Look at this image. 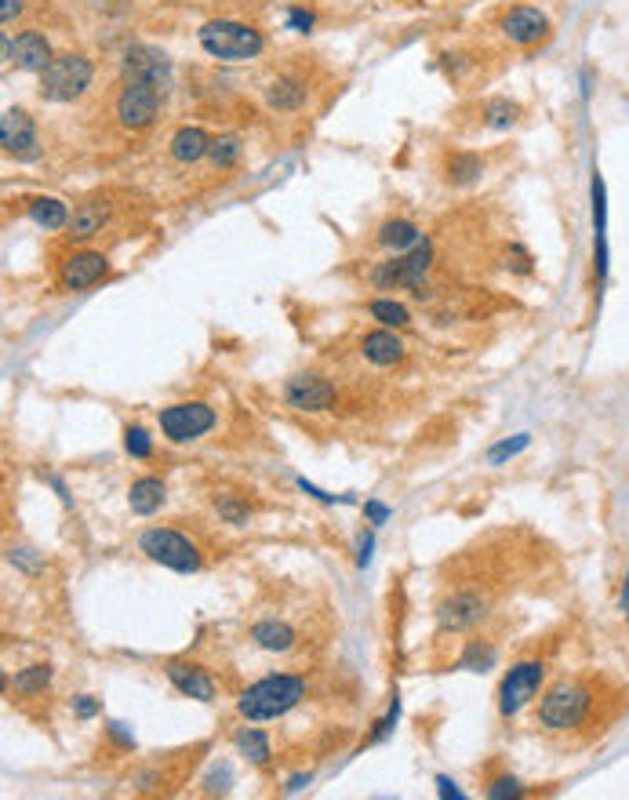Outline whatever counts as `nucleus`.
<instances>
[{
  "label": "nucleus",
  "mask_w": 629,
  "mask_h": 800,
  "mask_svg": "<svg viewBox=\"0 0 629 800\" xmlns=\"http://www.w3.org/2000/svg\"><path fill=\"white\" fill-rule=\"evenodd\" d=\"M600 691L590 680H560L542 695L539 710H535V728L542 735H579V731H597L600 717Z\"/></svg>",
  "instance_id": "obj_1"
},
{
  "label": "nucleus",
  "mask_w": 629,
  "mask_h": 800,
  "mask_svg": "<svg viewBox=\"0 0 629 800\" xmlns=\"http://www.w3.org/2000/svg\"><path fill=\"white\" fill-rule=\"evenodd\" d=\"M306 699V680L295 673H270V677L255 680L248 691H240L237 713L244 720H277L291 713Z\"/></svg>",
  "instance_id": "obj_2"
},
{
  "label": "nucleus",
  "mask_w": 629,
  "mask_h": 800,
  "mask_svg": "<svg viewBox=\"0 0 629 800\" xmlns=\"http://www.w3.org/2000/svg\"><path fill=\"white\" fill-rule=\"evenodd\" d=\"M197 40L200 48H204V55H211V59L219 62H248L259 59L262 51H266V37H262L259 26L240 19H208L197 30Z\"/></svg>",
  "instance_id": "obj_3"
},
{
  "label": "nucleus",
  "mask_w": 629,
  "mask_h": 800,
  "mask_svg": "<svg viewBox=\"0 0 629 800\" xmlns=\"http://www.w3.org/2000/svg\"><path fill=\"white\" fill-rule=\"evenodd\" d=\"M37 77H40L37 88L40 99L66 106V102H77L80 95H88L91 80H95V62L88 55H80V51H59Z\"/></svg>",
  "instance_id": "obj_4"
},
{
  "label": "nucleus",
  "mask_w": 629,
  "mask_h": 800,
  "mask_svg": "<svg viewBox=\"0 0 629 800\" xmlns=\"http://www.w3.org/2000/svg\"><path fill=\"white\" fill-rule=\"evenodd\" d=\"M139 550L146 553L153 564L179 571V575H193V571L204 568L200 546L190 535H182V531H175V528H146L139 535Z\"/></svg>",
  "instance_id": "obj_5"
},
{
  "label": "nucleus",
  "mask_w": 629,
  "mask_h": 800,
  "mask_svg": "<svg viewBox=\"0 0 629 800\" xmlns=\"http://www.w3.org/2000/svg\"><path fill=\"white\" fill-rule=\"evenodd\" d=\"M160 113V88L153 80H120V91L113 99V117L124 131L139 135V131L153 128V120Z\"/></svg>",
  "instance_id": "obj_6"
},
{
  "label": "nucleus",
  "mask_w": 629,
  "mask_h": 800,
  "mask_svg": "<svg viewBox=\"0 0 629 800\" xmlns=\"http://www.w3.org/2000/svg\"><path fill=\"white\" fill-rule=\"evenodd\" d=\"M215 422H219V415L204 400H179V404H168V408L157 411V426L171 444L200 440L204 433L215 430Z\"/></svg>",
  "instance_id": "obj_7"
},
{
  "label": "nucleus",
  "mask_w": 629,
  "mask_h": 800,
  "mask_svg": "<svg viewBox=\"0 0 629 800\" xmlns=\"http://www.w3.org/2000/svg\"><path fill=\"white\" fill-rule=\"evenodd\" d=\"M542 684H546V662L542 659L513 662L510 670H506V677L499 680V695H495V699H499V713L506 720L517 717V713L539 695Z\"/></svg>",
  "instance_id": "obj_8"
},
{
  "label": "nucleus",
  "mask_w": 629,
  "mask_h": 800,
  "mask_svg": "<svg viewBox=\"0 0 629 800\" xmlns=\"http://www.w3.org/2000/svg\"><path fill=\"white\" fill-rule=\"evenodd\" d=\"M110 273V259L106 251L95 248H73L59 259V270H55V280H59L62 291H88L95 288L102 277Z\"/></svg>",
  "instance_id": "obj_9"
},
{
  "label": "nucleus",
  "mask_w": 629,
  "mask_h": 800,
  "mask_svg": "<svg viewBox=\"0 0 629 800\" xmlns=\"http://www.w3.org/2000/svg\"><path fill=\"white\" fill-rule=\"evenodd\" d=\"M339 400L335 382H328L317 371H299L284 382V404L291 411H306V415H317V411H331Z\"/></svg>",
  "instance_id": "obj_10"
},
{
  "label": "nucleus",
  "mask_w": 629,
  "mask_h": 800,
  "mask_svg": "<svg viewBox=\"0 0 629 800\" xmlns=\"http://www.w3.org/2000/svg\"><path fill=\"white\" fill-rule=\"evenodd\" d=\"M488 615V597L480 590H451L437 604V626L440 633H466L480 626Z\"/></svg>",
  "instance_id": "obj_11"
},
{
  "label": "nucleus",
  "mask_w": 629,
  "mask_h": 800,
  "mask_svg": "<svg viewBox=\"0 0 629 800\" xmlns=\"http://www.w3.org/2000/svg\"><path fill=\"white\" fill-rule=\"evenodd\" d=\"M499 33L510 40L513 48H535L542 40H550L553 22L546 11L531 8V4H513L510 11H502Z\"/></svg>",
  "instance_id": "obj_12"
},
{
  "label": "nucleus",
  "mask_w": 629,
  "mask_h": 800,
  "mask_svg": "<svg viewBox=\"0 0 629 800\" xmlns=\"http://www.w3.org/2000/svg\"><path fill=\"white\" fill-rule=\"evenodd\" d=\"M0 146H4V153L15 160H37L40 157L37 120H33L26 110H19V106L4 110V117H0Z\"/></svg>",
  "instance_id": "obj_13"
},
{
  "label": "nucleus",
  "mask_w": 629,
  "mask_h": 800,
  "mask_svg": "<svg viewBox=\"0 0 629 800\" xmlns=\"http://www.w3.org/2000/svg\"><path fill=\"white\" fill-rule=\"evenodd\" d=\"M120 77L153 80L157 88H164L171 77V59L153 44H131V48H124V59H120Z\"/></svg>",
  "instance_id": "obj_14"
},
{
  "label": "nucleus",
  "mask_w": 629,
  "mask_h": 800,
  "mask_svg": "<svg viewBox=\"0 0 629 800\" xmlns=\"http://www.w3.org/2000/svg\"><path fill=\"white\" fill-rule=\"evenodd\" d=\"M4 59L15 62L22 73H40L51 59H55V51H51V44H48V37H44V33L22 30L15 40L4 37Z\"/></svg>",
  "instance_id": "obj_15"
},
{
  "label": "nucleus",
  "mask_w": 629,
  "mask_h": 800,
  "mask_svg": "<svg viewBox=\"0 0 629 800\" xmlns=\"http://www.w3.org/2000/svg\"><path fill=\"white\" fill-rule=\"evenodd\" d=\"M360 357L368 360V364H375V368H397V364H404V357H408V346H404V339H400L393 328H375V331H364L357 342Z\"/></svg>",
  "instance_id": "obj_16"
},
{
  "label": "nucleus",
  "mask_w": 629,
  "mask_h": 800,
  "mask_svg": "<svg viewBox=\"0 0 629 800\" xmlns=\"http://www.w3.org/2000/svg\"><path fill=\"white\" fill-rule=\"evenodd\" d=\"M110 197H88L80 200L77 208H73V219L66 226V240L70 244H88L91 237H99L106 230V222H110Z\"/></svg>",
  "instance_id": "obj_17"
},
{
  "label": "nucleus",
  "mask_w": 629,
  "mask_h": 800,
  "mask_svg": "<svg viewBox=\"0 0 629 800\" xmlns=\"http://www.w3.org/2000/svg\"><path fill=\"white\" fill-rule=\"evenodd\" d=\"M262 99L273 113H299L310 99V80L302 73H277V77L262 88Z\"/></svg>",
  "instance_id": "obj_18"
},
{
  "label": "nucleus",
  "mask_w": 629,
  "mask_h": 800,
  "mask_svg": "<svg viewBox=\"0 0 629 800\" xmlns=\"http://www.w3.org/2000/svg\"><path fill=\"white\" fill-rule=\"evenodd\" d=\"M164 673H168L171 688L179 691V695H186V699L215 702V680H211V673L204 670V666H197V662L171 659L168 666H164Z\"/></svg>",
  "instance_id": "obj_19"
},
{
  "label": "nucleus",
  "mask_w": 629,
  "mask_h": 800,
  "mask_svg": "<svg viewBox=\"0 0 629 800\" xmlns=\"http://www.w3.org/2000/svg\"><path fill=\"white\" fill-rule=\"evenodd\" d=\"M26 215H30L33 226H40L44 233H66V226H70V219H73L70 204L59 197H48V193H37V197L26 200Z\"/></svg>",
  "instance_id": "obj_20"
},
{
  "label": "nucleus",
  "mask_w": 629,
  "mask_h": 800,
  "mask_svg": "<svg viewBox=\"0 0 629 800\" xmlns=\"http://www.w3.org/2000/svg\"><path fill=\"white\" fill-rule=\"evenodd\" d=\"M211 135L204 128H197V124H182L175 135L168 139V157L175 160V164H197V160H204L211 153Z\"/></svg>",
  "instance_id": "obj_21"
},
{
  "label": "nucleus",
  "mask_w": 629,
  "mask_h": 800,
  "mask_svg": "<svg viewBox=\"0 0 629 800\" xmlns=\"http://www.w3.org/2000/svg\"><path fill=\"white\" fill-rule=\"evenodd\" d=\"M375 240H379L382 251L404 255V251H411L422 240V230L411 219H386L379 226V233H375Z\"/></svg>",
  "instance_id": "obj_22"
},
{
  "label": "nucleus",
  "mask_w": 629,
  "mask_h": 800,
  "mask_svg": "<svg viewBox=\"0 0 629 800\" xmlns=\"http://www.w3.org/2000/svg\"><path fill=\"white\" fill-rule=\"evenodd\" d=\"M480 175H484V160L477 157V153L470 150H451L444 153V182L448 186H473V182H480Z\"/></svg>",
  "instance_id": "obj_23"
},
{
  "label": "nucleus",
  "mask_w": 629,
  "mask_h": 800,
  "mask_svg": "<svg viewBox=\"0 0 629 800\" xmlns=\"http://www.w3.org/2000/svg\"><path fill=\"white\" fill-rule=\"evenodd\" d=\"M164 499H168V488H164L160 477H139L128 488V506H131V513H139V517H153V513L164 506Z\"/></svg>",
  "instance_id": "obj_24"
},
{
  "label": "nucleus",
  "mask_w": 629,
  "mask_h": 800,
  "mask_svg": "<svg viewBox=\"0 0 629 800\" xmlns=\"http://www.w3.org/2000/svg\"><path fill=\"white\" fill-rule=\"evenodd\" d=\"M251 640L259 644L262 651H291L295 648V640H299V633L291 630L288 622H280V619H262V622H255L251 626Z\"/></svg>",
  "instance_id": "obj_25"
},
{
  "label": "nucleus",
  "mask_w": 629,
  "mask_h": 800,
  "mask_svg": "<svg viewBox=\"0 0 629 800\" xmlns=\"http://www.w3.org/2000/svg\"><path fill=\"white\" fill-rule=\"evenodd\" d=\"M368 284L375 291H397L408 284V273H404V255H390V259L375 262L368 270Z\"/></svg>",
  "instance_id": "obj_26"
},
{
  "label": "nucleus",
  "mask_w": 629,
  "mask_h": 800,
  "mask_svg": "<svg viewBox=\"0 0 629 800\" xmlns=\"http://www.w3.org/2000/svg\"><path fill=\"white\" fill-rule=\"evenodd\" d=\"M237 753L240 757H248L255 768H266L270 764V757H273V750H270V735L266 731H259V728H240L237 731Z\"/></svg>",
  "instance_id": "obj_27"
},
{
  "label": "nucleus",
  "mask_w": 629,
  "mask_h": 800,
  "mask_svg": "<svg viewBox=\"0 0 629 800\" xmlns=\"http://www.w3.org/2000/svg\"><path fill=\"white\" fill-rule=\"evenodd\" d=\"M517 120H520V106L510 99H488L480 106V124L491 131H510L517 128Z\"/></svg>",
  "instance_id": "obj_28"
},
{
  "label": "nucleus",
  "mask_w": 629,
  "mask_h": 800,
  "mask_svg": "<svg viewBox=\"0 0 629 800\" xmlns=\"http://www.w3.org/2000/svg\"><path fill=\"white\" fill-rule=\"evenodd\" d=\"M368 317L379 320L382 328H393V331L411 328V310L404 306V302H397V299H371L368 302Z\"/></svg>",
  "instance_id": "obj_29"
},
{
  "label": "nucleus",
  "mask_w": 629,
  "mask_h": 800,
  "mask_svg": "<svg viewBox=\"0 0 629 800\" xmlns=\"http://www.w3.org/2000/svg\"><path fill=\"white\" fill-rule=\"evenodd\" d=\"M48 684H51L48 662H33V666L15 673V695H22V699H37V695H44Z\"/></svg>",
  "instance_id": "obj_30"
},
{
  "label": "nucleus",
  "mask_w": 629,
  "mask_h": 800,
  "mask_svg": "<svg viewBox=\"0 0 629 800\" xmlns=\"http://www.w3.org/2000/svg\"><path fill=\"white\" fill-rule=\"evenodd\" d=\"M211 506L219 513V520H226L233 528H244L251 520V506L244 502V495H233V491H219V495L211 499Z\"/></svg>",
  "instance_id": "obj_31"
},
{
  "label": "nucleus",
  "mask_w": 629,
  "mask_h": 800,
  "mask_svg": "<svg viewBox=\"0 0 629 800\" xmlns=\"http://www.w3.org/2000/svg\"><path fill=\"white\" fill-rule=\"evenodd\" d=\"M240 153H244V142H240V135H219V139L211 142V168L215 171H230L233 164L240 160Z\"/></svg>",
  "instance_id": "obj_32"
},
{
  "label": "nucleus",
  "mask_w": 629,
  "mask_h": 800,
  "mask_svg": "<svg viewBox=\"0 0 629 800\" xmlns=\"http://www.w3.org/2000/svg\"><path fill=\"white\" fill-rule=\"evenodd\" d=\"M491 662H495V648H491L488 640H470V648L462 651V659H459V670L484 673V670H491Z\"/></svg>",
  "instance_id": "obj_33"
},
{
  "label": "nucleus",
  "mask_w": 629,
  "mask_h": 800,
  "mask_svg": "<svg viewBox=\"0 0 629 800\" xmlns=\"http://www.w3.org/2000/svg\"><path fill=\"white\" fill-rule=\"evenodd\" d=\"M124 451H128L131 459H150L153 437L142 430V426H128V430H124Z\"/></svg>",
  "instance_id": "obj_34"
},
{
  "label": "nucleus",
  "mask_w": 629,
  "mask_h": 800,
  "mask_svg": "<svg viewBox=\"0 0 629 800\" xmlns=\"http://www.w3.org/2000/svg\"><path fill=\"white\" fill-rule=\"evenodd\" d=\"M528 444H531L528 433H517V437H510V440H499V444H495V448L488 451V462H491V466H502V462H506V459L520 455V451L528 448Z\"/></svg>",
  "instance_id": "obj_35"
},
{
  "label": "nucleus",
  "mask_w": 629,
  "mask_h": 800,
  "mask_svg": "<svg viewBox=\"0 0 629 800\" xmlns=\"http://www.w3.org/2000/svg\"><path fill=\"white\" fill-rule=\"evenodd\" d=\"M502 266H506V270L510 273H520V277H528L531 270H535V259H531V251L524 248V244H510V248L502 251Z\"/></svg>",
  "instance_id": "obj_36"
},
{
  "label": "nucleus",
  "mask_w": 629,
  "mask_h": 800,
  "mask_svg": "<svg viewBox=\"0 0 629 800\" xmlns=\"http://www.w3.org/2000/svg\"><path fill=\"white\" fill-rule=\"evenodd\" d=\"M488 797L491 800H502V797H524V786H520L513 775H502L488 786Z\"/></svg>",
  "instance_id": "obj_37"
},
{
  "label": "nucleus",
  "mask_w": 629,
  "mask_h": 800,
  "mask_svg": "<svg viewBox=\"0 0 629 800\" xmlns=\"http://www.w3.org/2000/svg\"><path fill=\"white\" fill-rule=\"evenodd\" d=\"M313 22H317V15H313V11H306V8H291V11H288V30H295V33H310V30H313Z\"/></svg>",
  "instance_id": "obj_38"
},
{
  "label": "nucleus",
  "mask_w": 629,
  "mask_h": 800,
  "mask_svg": "<svg viewBox=\"0 0 629 800\" xmlns=\"http://www.w3.org/2000/svg\"><path fill=\"white\" fill-rule=\"evenodd\" d=\"M299 488L306 491V495H313V499H320V502H339V506H346V502H353V495H328V491H320L317 484H310L306 477H299Z\"/></svg>",
  "instance_id": "obj_39"
},
{
  "label": "nucleus",
  "mask_w": 629,
  "mask_h": 800,
  "mask_svg": "<svg viewBox=\"0 0 629 800\" xmlns=\"http://www.w3.org/2000/svg\"><path fill=\"white\" fill-rule=\"evenodd\" d=\"M73 713H77L80 720H91V717H99L102 706H99V699H91V695H77V699H73Z\"/></svg>",
  "instance_id": "obj_40"
},
{
  "label": "nucleus",
  "mask_w": 629,
  "mask_h": 800,
  "mask_svg": "<svg viewBox=\"0 0 629 800\" xmlns=\"http://www.w3.org/2000/svg\"><path fill=\"white\" fill-rule=\"evenodd\" d=\"M8 560H11V564H19L22 571H30V575H37V571L44 568V564H40V560L33 557V550H11V553H8Z\"/></svg>",
  "instance_id": "obj_41"
},
{
  "label": "nucleus",
  "mask_w": 629,
  "mask_h": 800,
  "mask_svg": "<svg viewBox=\"0 0 629 800\" xmlns=\"http://www.w3.org/2000/svg\"><path fill=\"white\" fill-rule=\"evenodd\" d=\"M371 550H375V535H371V531H360L357 535V564L360 568H368L371 564Z\"/></svg>",
  "instance_id": "obj_42"
},
{
  "label": "nucleus",
  "mask_w": 629,
  "mask_h": 800,
  "mask_svg": "<svg viewBox=\"0 0 629 800\" xmlns=\"http://www.w3.org/2000/svg\"><path fill=\"white\" fill-rule=\"evenodd\" d=\"M364 517H368V524H386L390 520V506H382V502H364Z\"/></svg>",
  "instance_id": "obj_43"
},
{
  "label": "nucleus",
  "mask_w": 629,
  "mask_h": 800,
  "mask_svg": "<svg viewBox=\"0 0 629 800\" xmlns=\"http://www.w3.org/2000/svg\"><path fill=\"white\" fill-rule=\"evenodd\" d=\"M19 15H22V0H4V4H0V19H4V26H11Z\"/></svg>",
  "instance_id": "obj_44"
},
{
  "label": "nucleus",
  "mask_w": 629,
  "mask_h": 800,
  "mask_svg": "<svg viewBox=\"0 0 629 800\" xmlns=\"http://www.w3.org/2000/svg\"><path fill=\"white\" fill-rule=\"evenodd\" d=\"M44 480H48L51 488L59 491V499H62V506H70V502H73V499H70V491H66V484H62V477H55V473H48V477H44Z\"/></svg>",
  "instance_id": "obj_45"
},
{
  "label": "nucleus",
  "mask_w": 629,
  "mask_h": 800,
  "mask_svg": "<svg viewBox=\"0 0 629 800\" xmlns=\"http://www.w3.org/2000/svg\"><path fill=\"white\" fill-rule=\"evenodd\" d=\"M437 786H440V797H455V800H462V793L455 790V782L444 779V775H440V779H437Z\"/></svg>",
  "instance_id": "obj_46"
},
{
  "label": "nucleus",
  "mask_w": 629,
  "mask_h": 800,
  "mask_svg": "<svg viewBox=\"0 0 629 800\" xmlns=\"http://www.w3.org/2000/svg\"><path fill=\"white\" fill-rule=\"evenodd\" d=\"M310 779H313L310 771H306V775H295V779H288V793H299L302 786H310Z\"/></svg>",
  "instance_id": "obj_47"
},
{
  "label": "nucleus",
  "mask_w": 629,
  "mask_h": 800,
  "mask_svg": "<svg viewBox=\"0 0 629 800\" xmlns=\"http://www.w3.org/2000/svg\"><path fill=\"white\" fill-rule=\"evenodd\" d=\"M622 608H626V619H629V575H626V586H622Z\"/></svg>",
  "instance_id": "obj_48"
}]
</instances>
